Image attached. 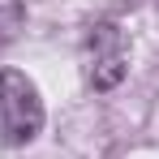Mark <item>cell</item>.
<instances>
[{
  "mask_svg": "<svg viewBox=\"0 0 159 159\" xmlns=\"http://www.w3.org/2000/svg\"><path fill=\"white\" fill-rule=\"evenodd\" d=\"M125 73H129V39L120 26L99 22L86 39V82L95 90H112Z\"/></svg>",
  "mask_w": 159,
  "mask_h": 159,
  "instance_id": "7a4b0ae2",
  "label": "cell"
},
{
  "mask_svg": "<svg viewBox=\"0 0 159 159\" xmlns=\"http://www.w3.org/2000/svg\"><path fill=\"white\" fill-rule=\"evenodd\" d=\"M43 129V99L34 82L17 69H0V142L26 146Z\"/></svg>",
  "mask_w": 159,
  "mask_h": 159,
  "instance_id": "6da1fadb",
  "label": "cell"
},
{
  "mask_svg": "<svg viewBox=\"0 0 159 159\" xmlns=\"http://www.w3.org/2000/svg\"><path fill=\"white\" fill-rule=\"evenodd\" d=\"M22 22H26V4L22 0H0V48L22 34Z\"/></svg>",
  "mask_w": 159,
  "mask_h": 159,
  "instance_id": "3957f363",
  "label": "cell"
}]
</instances>
